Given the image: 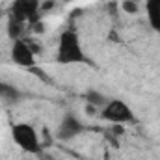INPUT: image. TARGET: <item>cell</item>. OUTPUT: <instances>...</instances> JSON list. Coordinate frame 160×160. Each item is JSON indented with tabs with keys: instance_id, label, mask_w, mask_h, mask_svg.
<instances>
[{
	"instance_id": "11",
	"label": "cell",
	"mask_w": 160,
	"mask_h": 160,
	"mask_svg": "<svg viewBox=\"0 0 160 160\" xmlns=\"http://www.w3.org/2000/svg\"><path fill=\"white\" fill-rule=\"evenodd\" d=\"M123 9H125V11H128V13H136V11H138L136 4H134L132 0H125V2H123Z\"/></svg>"
},
{
	"instance_id": "7",
	"label": "cell",
	"mask_w": 160,
	"mask_h": 160,
	"mask_svg": "<svg viewBox=\"0 0 160 160\" xmlns=\"http://www.w3.org/2000/svg\"><path fill=\"white\" fill-rule=\"evenodd\" d=\"M145 6H147L149 24L157 32H160V0H145Z\"/></svg>"
},
{
	"instance_id": "2",
	"label": "cell",
	"mask_w": 160,
	"mask_h": 160,
	"mask_svg": "<svg viewBox=\"0 0 160 160\" xmlns=\"http://www.w3.org/2000/svg\"><path fill=\"white\" fill-rule=\"evenodd\" d=\"M11 138L13 142L26 153L30 155H39L41 153V142L36 128L28 123H17L11 127Z\"/></svg>"
},
{
	"instance_id": "8",
	"label": "cell",
	"mask_w": 160,
	"mask_h": 160,
	"mask_svg": "<svg viewBox=\"0 0 160 160\" xmlns=\"http://www.w3.org/2000/svg\"><path fill=\"white\" fill-rule=\"evenodd\" d=\"M21 97V91L17 88H13L11 84H6V82H0V99H6V101H17Z\"/></svg>"
},
{
	"instance_id": "1",
	"label": "cell",
	"mask_w": 160,
	"mask_h": 160,
	"mask_svg": "<svg viewBox=\"0 0 160 160\" xmlns=\"http://www.w3.org/2000/svg\"><path fill=\"white\" fill-rule=\"evenodd\" d=\"M58 62L60 63H86L88 58L80 47L78 36L75 32H63L58 43Z\"/></svg>"
},
{
	"instance_id": "5",
	"label": "cell",
	"mask_w": 160,
	"mask_h": 160,
	"mask_svg": "<svg viewBox=\"0 0 160 160\" xmlns=\"http://www.w3.org/2000/svg\"><path fill=\"white\" fill-rule=\"evenodd\" d=\"M11 60L21 67H34V48L22 39H17L11 48Z\"/></svg>"
},
{
	"instance_id": "9",
	"label": "cell",
	"mask_w": 160,
	"mask_h": 160,
	"mask_svg": "<svg viewBox=\"0 0 160 160\" xmlns=\"http://www.w3.org/2000/svg\"><path fill=\"white\" fill-rule=\"evenodd\" d=\"M8 34H9V38H13L15 41L21 39V36H22V22L13 19L11 15H9V21H8Z\"/></svg>"
},
{
	"instance_id": "3",
	"label": "cell",
	"mask_w": 160,
	"mask_h": 160,
	"mask_svg": "<svg viewBox=\"0 0 160 160\" xmlns=\"http://www.w3.org/2000/svg\"><path fill=\"white\" fill-rule=\"evenodd\" d=\"M102 119L110 121V123H132L134 114H132V110L127 102H123L119 99H114V101L104 104Z\"/></svg>"
},
{
	"instance_id": "4",
	"label": "cell",
	"mask_w": 160,
	"mask_h": 160,
	"mask_svg": "<svg viewBox=\"0 0 160 160\" xmlns=\"http://www.w3.org/2000/svg\"><path fill=\"white\" fill-rule=\"evenodd\" d=\"M38 11H39V0H15L11 6V17L21 22L24 21L38 22Z\"/></svg>"
},
{
	"instance_id": "6",
	"label": "cell",
	"mask_w": 160,
	"mask_h": 160,
	"mask_svg": "<svg viewBox=\"0 0 160 160\" xmlns=\"http://www.w3.org/2000/svg\"><path fill=\"white\" fill-rule=\"evenodd\" d=\"M80 130H82L80 121L77 118H73V116H67L65 119L62 121L60 128H58V138L60 140H71L77 134H80Z\"/></svg>"
},
{
	"instance_id": "10",
	"label": "cell",
	"mask_w": 160,
	"mask_h": 160,
	"mask_svg": "<svg viewBox=\"0 0 160 160\" xmlns=\"http://www.w3.org/2000/svg\"><path fill=\"white\" fill-rule=\"evenodd\" d=\"M88 101H89V104H91V106H99V104H106V101H104V97H102L101 93H95V91H89V93H88Z\"/></svg>"
}]
</instances>
